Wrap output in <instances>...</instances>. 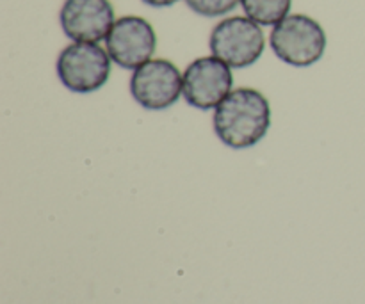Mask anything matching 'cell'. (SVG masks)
Listing matches in <instances>:
<instances>
[{
  "label": "cell",
  "mask_w": 365,
  "mask_h": 304,
  "mask_svg": "<svg viewBox=\"0 0 365 304\" xmlns=\"http://www.w3.org/2000/svg\"><path fill=\"white\" fill-rule=\"evenodd\" d=\"M269 127V102L257 89H234L214 110V132L223 145L234 150L255 146Z\"/></svg>",
  "instance_id": "1"
},
{
  "label": "cell",
  "mask_w": 365,
  "mask_h": 304,
  "mask_svg": "<svg viewBox=\"0 0 365 304\" xmlns=\"http://www.w3.org/2000/svg\"><path fill=\"white\" fill-rule=\"evenodd\" d=\"M269 45L274 56L285 64L307 68L321 61L327 50V32L307 14H289L273 25Z\"/></svg>",
  "instance_id": "2"
},
{
  "label": "cell",
  "mask_w": 365,
  "mask_h": 304,
  "mask_svg": "<svg viewBox=\"0 0 365 304\" xmlns=\"http://www.w3.org/2000/svg\"><path fill=\"white\" fill-rule=\"evenodd\" d=\"M209 46L212 56L230 68H248L264 53L266 38L260 25L252 18L232 16L212 28Z\"/></svg>",
  "instance_id": "3"
},
{
  "label": "cell",
  "mask_w": 365,
  "mask_h": 304,
  "mask_svg": "<svg viewBox=\"0 0 365 304\" xmlns=\"http://www.w3.org/2000/svg\"><path fill=\"white\" fill-rule=\"evenodd\" d=\"M110 61L98 43L73 41L57 57V77L73 93L98 91L109 80Z\"/></svg>",
  "instance_id": "4"
},
{
  "label": "cell",
  "mask_w": 365,
  "mask_h": 304,
  "mask_svg": "<svg viewBox=\"0 0 365 304\" xmlns=\"http://www.w3.org/2000/svg\"><path fill=\"white\" fill-rule=\"evenodd\" d=\"M130 93L135 102L148 110H163L175 105L184 93V75L171 61L150 59L130 78Z\"/></svg>",
  "instance_id": "5"
},
{
  "label": "cell",
  "mask_w": 365,
  "mask_h": 304,
  "mask_svg": "<svg viewBox=\"0 0 365 304\" xmlns=\"http://www.w3.org/2000/svg\"><path fill=\"white\" fill-rule=\"evenodd\" d=\"M232 68L216 56L200 57L184 71V98L200 110L216 109L232 93Z\"/></svg>",
  "instance_id": "6"
},
{
  "label": "cell",
  "mask_w": 365,
  "mask_h": 304,
  "mask_svg": "<svg viewBox=\"0 0 365 304\" xmlns=\"http://www.w3.org/2000/svg\"><path fill=\"white\" fill-rule=\"evenodd\" d=\"M157 48V34L152 23L141 16H123L114 21L106 38L110 59L125 70H138L152 59Z\"/></svg>",
  "instance_id": "7"
},
{
  "label": "cell",
  "mask_w": 365,
  "mask_h": 304,
  "mask_svg": "<svg viewBox=\"0 0 365 304\" xmlns=\"http://www.w3.org/2000/svg\"><path fill=\"white\" fill-rule=\"evenodd\" d=\"M59 21L71 41L98 43L109 36L116 20L109 0H64Z\"/></svg>",
  "instance_id": "8"
},
{
  "label": "cell",
  "mask_w": 365,
  "mask_h": 304,
  "mask_svg": "<svg viewBox=\"0 0 365 304\" xmlns=\"http://www.w3.org/2000/svg\"><path fill=\"white\" fill-rule=\"evenodd\" d=\"M246 16L259 25H277L289 16L292 0H241Z\"/></svg>",
  "instance_id": "9"
},
{
  "label": "cell",
  "mask_w": 365,
  "mask_h": 304,
  "mask_svg": "<svg viewBox=\"0 0 365 304\" xmlns=\"http://www.w3.org/2000/svg\"><path fill=\"white\" fill-rule=\"evenodd\" d=\"M185 4L200 16L217 18L234 11L241 0H185Z\"/></svg>",
  "instance_id": "10"
},
{
  "label": "cell",
  "mask_w": 365,
  "mask_h": 304,
  "mask_svg": "<svg viewBox=\"0 0 365 304\" xmlns=\"http://www.w3.org/2000/svg\"><path fill=\"white\" fill-rule=\"evenodd\" d=\"M177 2L178 0H143V4L150 7H170Z\"/></svg>",
  "instance_id": "11"
}]
</instances>
